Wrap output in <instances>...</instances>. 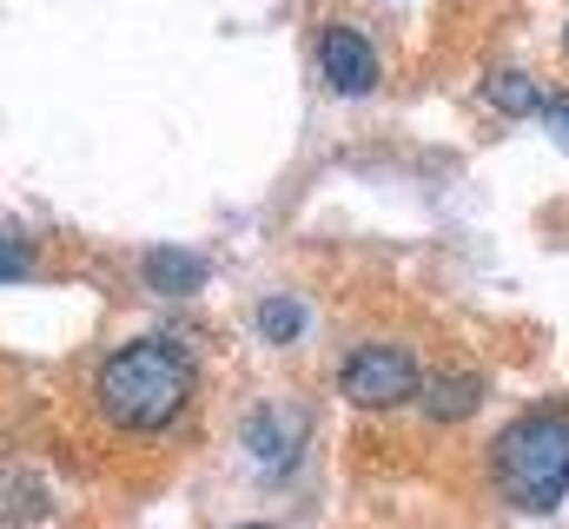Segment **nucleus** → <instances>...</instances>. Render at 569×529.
<instances>
[{"mask_svg":"<svg viewBox=\"0 0 569 529\" xmlns=\"http://www.w3.org/2000/svg\"><path fill=\"white\" fill-rule=\"evenodd\" d=\"M563 47H569V27H563Z\"/></svg>","mask_w":569,"mask_h":529,"instance_id":"13","label":"nucleus"},{"mask_svg":"<svg viewBox=\"0 0 569 529\" xmlns=\"http://www.w3.org/2000/svg\"><path fill=\"white\" fill-rule=\"evenodd\" d=\"M140 278H146V291H159V298H192L212 278V264L199 252H179V246H152L140 259Z\"/></svg>","mask_w":569,"mask_h":529,"instance_id":"7","label":"nucleus"},{"mask_svg":"<svg viewBox=\"0 0 569 529\" xmlns=\"http://www.w3.org/2000/svg\"><path fill=\"white\" fill-rule=\"evenodd\" d=\"M543 127H550V139L569 152V87H563V93H550V107H543Z\"/></svg>","mask_w":569,"mask_h":529,"instance_id":"10","label":"nucleus"},{"mask_svg":"<svg viewBox=\"0 0 569 529\" xmlns=\"http://www.w3.org/2000/svg\"><path fill=\"white\" fill-rule=\"evenodd\" d=\"M0 271H7V285L27 271V252H20V239H13V232H7V264H0Z\"/></svg>","mask_w":569,"mask_h":529,"instance_id":"11","label":"nucleus"},{"mask_svg":"<svg viewBox=\"0 0 569 529\" xmlns=\"http://www.w3.org/2000/svg\"><path fill=\"white\" fill-rule=\"evenodd\" d=\"M318 73H325L331 93L358 100V93L378 87V47H371L358 27H325V33H318Z\"/></svg>","mask_w":569,"mask_h":529,"instance_id":"5","label":"nucleus"},{"mask_svg":"<svg viewBox=\"0 0 569 529\" xmlns=\"http://www.w3.org/2000/svg\"><path fill=\"white\" fill-rule=\"evenodd\" d=\"M239 529H272V523H239Z\"/></svg>","mask_w":569,"mask_h":529,"instance_id":"12","label":"nucleus"},{"mask_svg":"<svg viewBox=\"0 0 569 529\" xmlns=\"http://www.w3.org/2000/svg\"><path fill=\"white\" fill-rule=\"evenodd\" d=\"M338 391L358 410H398V403H411L425 391V371L405 345H358L338 365Z\"/></svg>","mask_w":569,"mask_h":529,"instance_id":"3","label":"nucleus"},{"mask_svg":"<svg viewBox=\"0 0 569 529\" xmlns=\"http://www.w3.org/2000/svg\"><path fill=\"white\" fill-rule=\"evenodd\" d=\"M477 403H483V378L477 371H425L418 410H425L430 423H463Z\"/></svg>","mask_w":569,"mask_h":529,"instance_id":"6","label":"nucleus"},{"mask_svg":"<svg viewBox=\"0 0 569 529\" xmlns=\"http://www.w3.org/2000/svg\"><path fill=\"white\" fill-rule=\"evenodd\" d=\"M490 470H497V490L517 510H530V517L557 510L569 490V403H537L517 423H503V437L490 450Z\"/></svg>","mask_w":569,"mask_h":529,"instance_id":"2","label":"nucleus"},{"mask_svg":"<svg viewBox=\"0 0 569 529\" xmlns=\"http://www.w3.org/2000/svg\"><path fill=\"white\" fill-rule=\"evenodd\" d=\"M305 437H311V417L298 403H259L246 417V457L266 470V483L291 477V463L305 457Z\"/></svg>","mask_w":569,"mask_h":529,"instance_id":"4","label":"nucleus"},{"mask_svg":"<svg viewBox=\"0 0 569 529\" xmlns=\"http://www.w3.org/2000/svg\"><path fill=\"white\" fill-rule=\"evenodd\" d=\"M192 391H199V371H192V358H186L172 338H133V345H120V351L100 365V378H93L100 417H107L113 430H127V437H159V430H172V423L186 417Z\"/></svg>","mask_w":569,"mask_h":529,"instance_id":"1","label":"nucleus"},{"mask_svg":"<svg viewBox=\"0 0 569 529\" xmlns=\"http://www.w3.org/2000/svg\"><path fill=\"white\" fill-rule=\"evenodd\" d=\"M483 107H490V113H503V120H523V113H543V107H550V93H537V80H530V73H490Z\"/></svg>","mask_w":569,"mask_h":529,"instance_id":"9","label":"nucleus"},{"mask_svg":"<svg viewBox=\"0 0 569 529\" xmlns=\"http://www.w3.org/2000/svg\"><path fill=\"white\" fill-rule=\"evenodd\" d=\"M305 325H311L305 298H284V291L259 298V311H252V331H259L266 345H298V338H305Z\"/></svg>","mask_w":569,"mask_h":529,"instance_id":"8","label":"nucleus"}]
</instances>
